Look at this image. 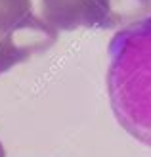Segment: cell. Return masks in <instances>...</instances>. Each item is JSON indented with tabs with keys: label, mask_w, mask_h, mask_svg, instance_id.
<instances>
[{
	"label": "cell",
	"mask_w": 151,
	"mask_h": 157,
	"mask_svg": "<svg viewBox=\"0 0 151 157\" xmlns=\"http://www.w3.org/2000/svg\"><path fill=\"white\" fill-rule=\"evenodd\" d=\"M107 92L121 127L151 146V13L111 38Z\"/></svg>",
	"instance_id": "cell-1"
},
{
	"label": "cell",
	"mask_w": 151,
	"mask_h": 157,
	"mask_svg": "<svg viewBox=\"0 0 151 157\" xmlns=\"http://www.w3.org/2000/svg\"><path fill=\"white\" fill-rule=\"evenodd\" d=\"M44 19L61 31L115 29L151 13V0H40Z\"/></svg>",
	"instance_id": "cell-2"
},
{
	"label": "cell",
	"mask_w": 151,
	"mask_h": 157,
	"mask_svg": "<svg viewBox=\"0 0 151 157\" xmlns=\"http://www.w3.org/2000/svg\"><path fill=\"white\" fill-rule=\"evenodd\" d=\"M58 40V29L46 19L21 27L0 25V75L35 54L46 52Z\"/></svg>",
	"instance_id": "cell-3"
},
{
	"label": "cell",
	"mask_w": 151,
	"mask_h": 157,
	"mask_svg": "<svg viewBox=\"0 0 151 157\" xmlns=\"http://www.w3.org/2000/svg\"><path fill=\"white\" fill-rule=\"evenodd\" d=\"M38 19L40 17L33 12L31 0H0V25L21 27Z\"/></svg>",
	"instance_id": "cell-4"
},
{
	"label": "cell",
	"mask_w": 151,
	"mask_h": 157,
	"mask_svg": "<svg viewBox=\"0 0 151 157\" xmlns=\"http://www.w3.org/2000/svg\"><path fill=\"white\" fill-rule=\"evenodd\" d=\"M0 157H6V150H4V146H2V142H0Z\"/></svg>",
	"instance_id": "cell-5"
}]
</instances>
